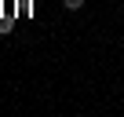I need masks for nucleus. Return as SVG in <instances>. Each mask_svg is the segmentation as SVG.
Here are the masks:
<instances>
[{
    "mask_svg": "<svg viewBox=\"0 0 124 117\" xmlns=\"http://www.w3.org/2000/svg\"><path fill=\"white\" fill-rule=\"evenodd\" d=\"M62 8H66V11H80V8H84V0H62Z\"/></svg>",
    "mask_w": 124,
    "mask_h": 117,
    "instance_id": "nucleus-1",
    "label": "nucleus"
}]
</instances>
